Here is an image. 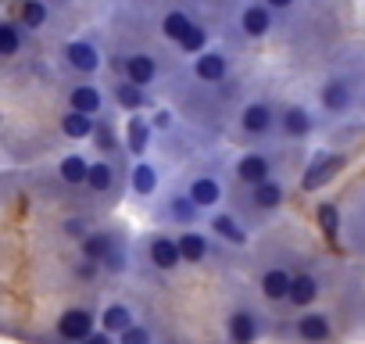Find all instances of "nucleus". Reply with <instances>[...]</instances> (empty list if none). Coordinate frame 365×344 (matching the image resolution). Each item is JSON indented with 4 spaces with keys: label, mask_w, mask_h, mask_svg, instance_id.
I'll use <instances>...</instances> for the list:
<instances>
[{
    "label": "nucleus",
    "mask_w": 365,
    "mask_h": 344,
    "mask_svg": "<svg viewBox=\"0 0 365 344\" xmlns=\"http://www.w3.org/2000/svg\"><path fill=\"white\" fill-rule=\"evenodd\" d=\"M276 126L287 140H308L315 133V115L304 104H283V111H276Z\"/></svg>",
    "instance_id": "obj_1"
},
{
    "label": "nucleus",
    "mask_w": 365,
    "mask_h": 344,
    "mask_svg": "<svg viewBox=\"0 0 365 344\" xmlns=\"http://www.w3.org/2000/svg\"><path fill=\"white\" fill-rule=\"evenodd\" d=\"M58 337L61 340H68V344H83L93 330H97V315L90 312V308H68V312H61L58 315Z\"/></svg>",
    "instance_id": "obj_2"
},
{
    "label": "nucleus",
    "mask_w": 365,
    "mask_h": 344,
    "mask_svg": "<svg viewBox=\"0 0 365 344\" xmlns=\"http://www.w3.org/2000/svg\"><path fill=\"white\" fill-rule=\"evenodd\" d=\"M226 337H230V344H258V337H262L258 312L255 308H233L226 315Z\"/></svg>",
    "instance_id": "obj_3"
},
{
    "label": "nucleus",
    "mask_w": 365,
    "mask_h": 344,
    "mask_svg": "<svg viewBox=\"0 0 365 344\" xmlns=\"http://www.w3.org/2000/svg\"><path fill=\"white\" fill-rule=\"evenodd\" d=\"M319 101H322V108L329 115H347L354 108V86H351V79H344V76L326 79L322 90H319Z\"/></svg>",
    "instance_id": "obj_4"
},
{
    "label": "nucleus",
    "mask_w": 365,
    "mask_h": 344,
    "mask_svg": "<svg viewBox=\"0 0 365 344\" xmlns=\"http://www.w3.org/2000/svg\"><path fill=\"white\" fill-rule=\"evenodd\" d=\"M272 126H276V111H272L265 101H251V104H244V111H240V133H244V136L262 140V136H269Z\"/></svg>",
    "instance_id": "obj_5"
},
{
    "label": "nucleus",
    "mask_w": 365,
    "mask_h": 344,
    "mask_svg": "<svg viewBox=\"0 0 365 344\" xmlns=\"http://www.w3.org/2000/svg\"><path fill=\"white\" fill-rule=\"evenodd\" d=\"M147 262H150L154 269H161V273H172V269H179V265H182L179 241H175V237H168V233H158V237H150V241H147Z\"/></svg>",
    "instance_id": "obj_6"
},
{
    "label": "nucleus",
    "mask_w": 365,
    "mask_h": 344,
    "mask_svg": "<svg viewBox=\"0 0 365 344\" xmlns=\"http://www.w3.org/2000/svg\"><path fill=\"white\" fill-rule=\"evenodd\" d=\"M61 58H65V65L72 69V72H79V76H93L97 69H101V51L90 44V40H72V44H65V51H61Z\"/></svg>",
    "instance_id": "obj_7"
},
{
    "label": "nucleus",
    "mask_w": 365,
    "mask_h": 344,
    "mask_svg": "<svg viewBox=\"0 0 365 344\" xmlns=\"http://www.w3.org/2000/svg\"><path fill=\"white\" fill-rule=\"evenodd\" d=\"M237 180L244 183V187H258V183H265V180H272V161H269V154H262V151H247L240 161H237Z\"/></svg>",
    "instance_id": "obj_8"
},
{
    "label": "nucleus",
    "mask_w": 365,
    "mask_h": 344,
    "mask_svg": "<svg viewBox=\"0 0 365 344\" xmlns=\"http://www.w3.org/2000/svg\"><path fill=\"white\" fill-rule=\"evenodd\" d=\"M340 168H344V154H315L308 172H304V180H301V187L304 191H319V187H326L336 176Z\"/></svg>",
    "instance_id": "obj_9"
},
{
    "label": "nucleus",
    "mask_w": 365,
    "mask_h": 344,
    "mask_svg": "<svg viewBox=\"0 0 365 344\" xmlns=\"http://www.w3.org/2000/svg\"><path fill=\"white\" fill-rule=\"evenodd\" d=\"M297 340L301 344H326L329 337H333V323H329V315L326 312H304V315H297Z\"/></svg>",
    "instance_id": "obj_10"
},
{
    "label": "nucleus",
    "mask_w": 365,
    "mask_h": 344,
    "mask_svg": "<svg viewBox=\"0 0 365 344\" xmlns=\"http://www.w3.org/2000/svg\"><path fill=\"white\" fill-rule=\"evenodd\" d=\"M240 29H244V36H251V40H265V36L272 33V8L265 4V0H258V4H247V8L240 11Z\"/></svg>",
    "instance_id": "obj_11"
},
{
    "label": "nucleus",
    "mask_w": 365,
    "mask_h": 344,
    "mask_svg": "<svg viewBox=\"0 0 365 344\" xmlns=\"http://www.w3.org/2000/svg\"><path fill=\"white\" fill-rule=\"evenodd\" d=\"M226 72H230V58H226L222 51H212V47H208L205 54L194 58V76H197L201 83H222Z\"/></svg>",
    "instance_id": "obj_12"
},
{
    "label": "nucleus",
    "mask_w": 365,
    "mask_h": 344,
    "mask_svg": "<svg viewBox=\"0 0 365 344\" xmlns=\"http://www.w3.org/2000/svg\"><path fill=\"white\" fill-rule=\"evenodd\" d=\"M187 194H190V201H194L201 212H212V208H219V201H222V183H219L215 176H194L190 187H187Z\"/></svg>",
    "instance_id": "obj_13"
},
{
    "label": "nucleus",
    "mask_w": 365,
    "mask_h": 344,
    "mask_svg": "<svg viewBox=\"0 0 365 344\" xmlns=\"http://www.w3.org/2000/svg\"><path fill=\"white\" fill-rule=\"evenodd\" d=\"M111 97H115V104H118L122 111H140V108H147V104H150L147 86H140V83H133V79L115 83V86H111Z\"/></svg>",
    "instance_id": "obj_14"
},
{
    "label": "nucleus",
    "mask_w": 365,
    "mask_h": 344,
    "mask_svg": "<svg viewBox=\"0 0 365 344\" xmlns=\"http://www.w3.org/2000/svg\"><path fill=\"white\" fill-rule=\"evenodd\" d=\"M150 133H154V126H150V118H143V115H133V118L125 122V147H129L133 158H143V154H147Z\"/></svg>",
    "instance_id": "obj_15"
},
{
    "label": "nucleus",
    "mask_w": 365,
    "mask_h": 344,
    "mask_svg": "<svg viewBox=\"0 0 365 344\" xmlns=\"http://www.w3.org/2000/svg\"><path fill=\"white\" fill-rule=\"evenodd\" d=\"M122 72H125V79H133V83H140V86H150V83L158 79V61L140 51V54H129V58L122 61Z\"/></svg>",
    "instance_id": "obj_16"
},
{
    "label": "nucleus",
    "mask_w": 365,
    "mask_h": 344,
    "mask_svg": "<svg viewBox=\"0 0 365 344\" xmlns=\"http://www.w3.org/2000/svg\"><path fill=\"white\" fill-rule=\"evenodd\" d=\"M93 129H97V115H86V111H76V108H68L61 115V133L68 140H93Z\"/></svg>",
    "instance_id": "obj_17"
},
{
    "label": "nucleus",
    "mask_w": 365,
    "mask_h": 344,
    "mask_svg": "<svg viewBox=\"0 0 365 344\" xmlns=\"http://www.w3.org/2000/svg\"><path fill=\"white\" fill-rule=\"evenodd\" d=\"M283 201H287V187H283L279 180H265V183L251 187V205H255L258 212H276Z\"/></svg>",
    "instance_id": "obj_18"
},
{
    "label": "nucleus",
    "mask_w": 365,
    "mask_h": 344,
    "mask_svg": "<svg viewBox=\"0 0 365 344\" xmlns=\"http://www.w3.org/2000/svg\"><path fill=\"white\" fill-rule=\"evenodd\" d=\"M290 283H294V273H287L283 265L265 269V273H262V280H258V287H262V294H265L269 301H287Z\"/></svg>",
    "instance_id": "obj_19"
},
{
    "label": "nucleus",
    "mask_w": 365,
    "mask_h": 344,
    "mask_svg": "<svg viewBox=\"0 0 365 344\" xmlns=\"http://www.w3.org/2000/svg\"><path fill=\"white\" fill-rule=\"evenodd\" d=\"M129 191H133L136 198H150V194L158 191V168H154L150 161L136 158V165L129 168Z\"/></svg>",
    "instance_id": "obj_20"
},
{
    "label": "nucleus",
    "mask_w": 365,
    "mask_h": 344,
    "mask_svg": "<svg viewBox=\"0 0 365 344\" xmlns=\"http://www.w3.org/2000/svg\"><path fill=\"white\" fill-rule=\"evenodd\" d=\"M68 108L86 111V115H101V108H104V93H101L93 83H79V86L68 90Z\"/></svg>",
    "instance_id": "obj_21"
},
{
    "label": "nucleus",
    "mask_w": 365,
    "mask_h": 344,
    "mask_svg": "<svg viewBox=\"0 0 365 344\" xmlns=\"http://www.w3.org/2000/svg\"><path fill=\"white\" fill-rule=\"evenodd\" d=\"M115 233H108V230H90L86 237H83V258H90V262H97V265H104V258L111 255V248H115Z\"/></svg>",
    "instance_id": "obj_22"
},
{
    "label": "nucleus",
    "mask_w": 365,
    "mask_h": 344,
    "mask_svg": "<svg viewBox=\"0 0 365 344\" xmlns=\"http://www.w3.org/2000/svg\"><path fill=\"white\" fill-rule=\"evenodd\" d=\"M319 280L312 276V273H301V276H294V283H290V294H287V301L294 305V308H312V301L319 298Z\"/></svg>",
    "instance_id": "obj_23"
},
{
    "label": "nucleus",
    "mask_w": 365,
    "mask_h": 344,
    "mask_svg": "<svg viewBox=\"0 0 365 344\" xmlns=\"http://www.w3.org/2000/svg\"><path fill=\"white\" fill-rule=\"evenodd\" d=\"M58 176H61V183H68V187H86L90 161H86L83 154H65V158L58 161Z\"/></svg>",
    "instance_id": "obj_24"
},
{
    "label": "nucleus",
    "mask_w": 365,
    "mask_h": 344,
    "mask_svg": "<svg viewBox=\"0 0 365 344\" xmlns=\"http://www.w3.org/2000/svg\"><path fill=\"white\" fill-rule=\"evenodd\" d=\"M208 226H212V233H215V237H222V241H230V244H237V248H244V244H247V230H244L230 212H215Z\"/></svg>",
    "instance_id": "obj_25"
},
{
    "label": "nucleus",
    "mask_w": 365,
    "mask_h": 344,
    "mask_svg": "<svg viewBox=\"0 0 365 344\" xmlns=\"http://www.w3.org/2000/svg\"><path fill=\"white\" fill-rule=\"evenodd\" d=\"M190 29H194V19H190L187 11H179V8L165 11V19H161V36H165L168 44H175V47H179V40L187 36Z\"/></svg>",
    "instance_id": "obj_26"
},
{
    "label": "nucleus",
    "mask_w": 365,
    "mask_h": 344,
    "mask_svg": "<svg viewBox=\"0 0 365 344\" xmlns=\"http://www.w3.org/2000/svg\"><path fill=\"white\" fill-rule=\"evenodd\" d=\"M179 251H182V262H205L208 258V237L205 233H197V230H182L179 237Z\"/></svg>",
    "instance_id": "obj_27"
},
{
    "label": "nucleus",
    "mask_w": 365,
    "mask_h": 344,
    "mask_svg": "<svg viewBox=\"0 0 365 344\" xmlns=\"http://www.w3.org/2000/svg\"><path fill=\"white\" fill-rule=\"evenodd\" d=\"M133 323H136V319H133V308L122 305V301H111V305H104V312H101V326L111 330L115 337H118L122 330H129Z\"/></svg>",
    "instance_id": "obj_28"
},
{
    "label": "nucleus",
    "mask_w": 365,
    "mask_h": 344,
    "mask_svg": "<svg viewBox=\"0 0 365 344\" xmlns=\"http://www.w3.org/2000/svg\"><path fill=\"white\" fill-rule=\"evenodd\" d=\"M86 187H90L93 194H108V191L115 187V168H111V161H90Z\"/></svg>",
    "instance_id": "obj_29"
},
{
    "label": "nucleus",
    "mask_w": 365,
    "mask_h": 344,
    "mask_svg": "<svg viewBox=\"0 0 365 344\" xmlns=\"http://www.w3.org/2000/svg\"><path fill=\"white\" fill-rule=\"evenodd\" d=\"M47 19H51V11H47L43 0H22V8H19V22H22V29H43Z\"/></svg>",
    "instance_id": "obj_30"
},
{
    "label": "nucleus",
    "mask_w": 365,
    "mask_h": 344,
    "mask_svg": "<svg viewBox=\"0 0 365 344\" xmlns=\"http://www.w3.org/2000/svg\"><path fill=\"white\" fill-rule=\"evenodd\" d=\"M22 51V26L0 19V58H15Z\"/></svg>",
    "instance_id": "obj_31"
},
{
    "label": "nucleus",
    "mask_w": 365,
    "mask_h": 344,
    "mask_svg": "<svg viewBox=\"0 0 365 344\" xmlns=\"http://www.w3.org/2000/svg\"><path fill=\"white\" fill-rule=\"evenodd\" d=\"M168 216H172L175 223H182V226H190V223H197L201 208L190 201V194H175V198L168 201Z\"/></svg>",
    "instance_id": "obj_32"
},
{
    "label": "nucleus",
    "mask_w": 365,
    "mask_h": 344,
    "mask_svg": "<svg viewBox=\"0 0 365 344\" xmlns=\"http://www.w3.org/2000/svg\"><path fill=\"white\" fill-rule=\"evenodd\" d=\"M179 51H182V54H190V58L205 54V51H208V29L194 22V29H190L187 36H182V40H179Z\"/></svg>",
    "instance_id": "obj_33"
},
{
    "label": "nucleus",
    "mask_w": 365,
    "mask_h": 344,
    "mask_svg": "<svg viewBox=\"0 0 365 344\" xmlns=\"http://www.w3.org/2000/svg\"><path fill=\"white\" fill-rule=\"evenodd\" d=\"M118 344H154V337H150V330H147V326L133 323L129 330H122V333H118Z\"/></svg>",
    "instance_id": "obj_34"
},
{
    "label": "nucleus",
    "mask_w": 365,
    "mask_h": 344,
    "mask_svg": "<svg viewBox=\"0 0 365 344\" xmlns=\"http://www.w3.org/2000/svg\"><path fill=\"white\" fill-rule=\"evenodd\" d=\"M125 265H129V262H125V244H122V241H115V248H111V255L104 258V269L118 276V273H125Z\"/></svg>",
    "instance_id": "obj_35"
},
{
    "label": "nucleus",
    "mask_w": 365,
    "mask_h": 344,
    "mask_svg": "<svg viewBox=\"0 0 365 344\" xmlns=\"http://www.w3.org/2000/svg\"><path fill=\"white\" fill-rule=\"evenodd\" d=\"M93 140H97V147H101V151H115V147H118V136H115V129H111L108 122H97Z\"/></svg>",
    "instance_id": "obj_36"
},
{
    "label": "nucleus",
    "mask_w": 365,
    "mask_h": 344,
    "mask_svg": "<svg viewBox=\"0 0 365 344\" xmlns=\"http://www.w3.org/2000/svg\"><path fill=\"white\" fill-rule=\"evenodd\" d=\"M319 223H322V230L333 237V233H336V208H333V205H322V208H319Z\"/></svg>",
    "instance_id": "obj_37"
},
{
    "label": "nucleus",
    "mask_w": 365,
    "mask_h": 344,
    "mask_svg": "<svg viewBox=\"0 0 365 344\" xmlns=\"http://www.w3.org/2000/svg\"><path fill=\"white\" fill-rule=\"evenodd\" d=\"M172 122H175V115H172L168 108H158V111H154V118H150V126H154V129H172Z\"/></svg>",
    "instance_id": "obj_38"
},
{
    "label": "nucleus",
    "mask_w": 365,
    "mask_h": 344,
    "mask_svg": "<svg viewBox=\"0 0 365 344\" xmlns=\"http://www.w3.org/2000/svg\"><path fill=\"white\" fill-rule=\"evenodd\" d=\"M83 344H118V337H115L111 330H104V326H101V330H93Z\"/></svg>",
    "instance_id": "obj_39"
},
{
    "label": "nucleus",
    "mask_w": 365,
    "mask_h": 344,
    "mask_svg": "<svg viewBox=\"0 0 365 344\" xmlns=\"http://www.w3.org/2000/svg\"><path fill=\"white\" fill-rule=\"evenodd\" d=\"M65 233H68V237H76V241H83L90 230H86V223H83V219H68V223H65Z\"/></svg>",
    "instance_id": "obj_40"
},
{
    "label": "nucleus",
    "mask_w": 365,
    "mask_h": 344,
    "mask_svg": "<svg viewBox=\"0 0 365 344\" xmlns=\"http://www.w3.org/2000/svg\"><path fill=\"white\" fill-rule=\"evenodd\" d=\"M265 4H269L272 11H290V8L297 4V0H265Z\"/></svg>",
    "instance_id": "obj_41"
},
{
    "label": "nucleus",
    "mask_w": 365,
    "mask_h": 344,
    "mask_svg": "<svg viewBox=\"0 0 365 344\" xmlns=\"http://www.w3.org/2000/svg\"><path fill=\"white\" fill-rule=\"evenodd\" d=\"M361 108H365V90H361Z\"/></svg>",
    "instance_id": "obj_42"
}]
</instances>
